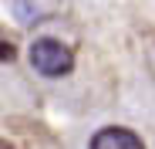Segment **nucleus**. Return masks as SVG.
<instances>
[{"label":"nucleus","instance_id":"f257e3e1","mask_svg":"<svg viewBox=\"0 0 155 149\" xmlns=\"http://www.w3.org/2000/svg\"><path fill=\"white\" fill-rule=\"evenodd\" d=\"M31 68L37 74H44V78H64V74L74 71V54H71V47L58 37H37L31 44Z\"/></svg>","mask_w":155,"mask_h":149},{"label":"nucleus","instance_id":"20e7f679","mask_svg":"<svg viewBox=\"0 0 155 149\" xmlns=\"http://www.w3.org/2000/svg\"><path fill=\"white\" fill-rule=\"evenodd\" d=\"M0 149H14V146H10V142H7V139H0Z\"/></svg>","mask_w":155,"mask_h":149},{"label":"nucleus","instance_id":"f03ea898","mask_svg":"<svg viewBox=\"0 0 155 149\" xmlns=\"http://www.w3.org/2000/svg\"><path fill=\"white\" fill-rule=\"evenodd\" d=\"M88 149H145V142L138 132L125 129V126H105L91 136Z\"/></svg>","mask_w":155,"mask_h":149},{"label":"nucleus","instance_id":"7ed1b4c3","mask_svg":"<svg viewBox=\"0 0 155 149\" xmlns=\"http://www.w3.org/2000/svg\"><path fill=\"white\" fill-rule=\"evenodd\" d=\"M10 58H14V47L0 41V61H10Z\"/></svg>","mask_w":155,"mask_h":149}]
</instances>
